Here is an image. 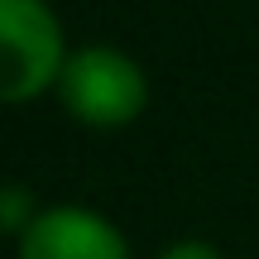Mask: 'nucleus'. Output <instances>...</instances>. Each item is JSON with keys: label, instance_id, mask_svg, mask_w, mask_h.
<instances>
[{"label": "nucleus", "instance_id": "f257e3e1", "mask_svg": "<svg viewBox=\"0 0 259 259\" xmlns=\"http://www.w3.org/2000/svg\"><path fill=\"white\" fill-rule=\"evenodd\" d=\"M63 34L44 0H0V101H29L63 72Z\"/></svg>", "mask_w": 259, "mask_h": 259}, {"label": "nucleus", "instance_id": "f03ea898", "mask_svg": "<svg viewBox=\"0 0 259 259\" xmlns=\"http://www.w3.org/2000/svg\"><path fill=\"white\" fill-rule=\"evenodd\" d=\"M63 101L87 125H125L144 106V72L115 48H82L58 72Z\"/></svg>", "mask_w": 259, "mask_h": 259}, {"label": "nucleus", "instance_id": "7ed1b4c3", "mask_svg": "<svg viewBox=\"0 0 259 259\" xmlns=\"http://www.w3.org/2000/svg\"><path fill=\"white\" fill-rule=\"evenodd\" d=\"M19 259H130L115 226L82 206H53L34 216L19 240Z\"/></svg>", "mask_w": 259, "mask_h": 259}, {"label": "nucleus", "instance_id": "20e7f679", "mask_svg": "<svg viewBox=\"0 0 259 259\" xmlns=\"http://www.w3.org/2000/svg\"><path fill=\"white\" fill-rule=\"evenodd\" d=\"M163 259H221L211 250V245H197V240H183V245H173V250H168Z\"/></svg>", "mask_w": 259, "mask_h": 259}]
</instances>
